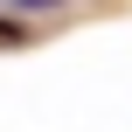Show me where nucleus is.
<instances>
[{
  "mask_svg": "<svg viewBox=\"0 0 132 132\" xmlns=\"http://www.w3.org/2000/svg\"><path fill=\"white\" fill-rule=\"evenodd\" d=\"M14 7H56V0H14Z\"/></svg>",
  "mask_w": 132,
  "mask_h": 132,
  "instance_id": "nucleus-1",
  "label": "nucleus"
}]
</instances>
